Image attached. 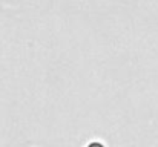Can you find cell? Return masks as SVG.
Returning a JSON list of instances; mask_svg holds the SVG:
<instances>
[{
	"instance_id": "6da1fadb",
	"label": "cell",
	"mask_w": 158,
	"mask_h": 147,
	"mask_svg": "<svg viewBox=\"0 0 158 147\" xmlns=\"http://www.w3.org/2000/svg\"><path fill=\"white\" fill-rule=\"evenodd\" d=\"M88 147H105L103 144H100V143H91Z\"/></svg>"
}]
</instances>
